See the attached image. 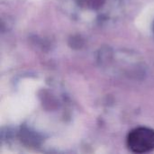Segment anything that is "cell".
<instances>
[{
  "label": "cell",
  "instance_id": "obj_1",
  "mask_svg": "<svg viewBox=\"0 0 154 154\" xmlns=\"http://www.w3.org/2000/svg\"><path fill=\"white\" fill-rule=\"evenodd\" d=\"M127 147L134 153H147L154 150V130L149 127H137L127 135Z\"/></svg>",
  "mask_w": 154,
  "mask_h": 154
},
{
  "label": "cell",
  "instance_id": "obj_2",
  "mask_svg": "<svg viewBox=\"0 0 154 154\" xmlns=\"http://www.w3.org/2000/svg\"><path fill=\"white\" fill-rule=\"evenodd\" d=\"M73 3L76 4L79 10H80L83 13L88 11V14L94 13L97 14V13H99V11H102L104 17H106L105 15L106 13L105 6L106 5L107 3L111 5L119 4L117 0H74Z\"/></svg>",
  "mask_w": 154,
  "mask_h": 154
}]
</instances>
